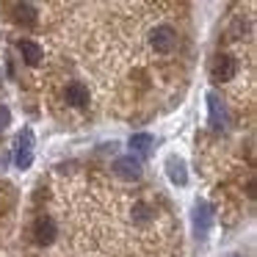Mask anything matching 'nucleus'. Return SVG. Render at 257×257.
Wrapping results in <instances>:
<instances>
[{
    "label": "nucleus",
    "mask_w": 257,
    "mask_h": 257,
    "mask_svg": "<svg viewBox=\"0 0 257 257\" xmlns=\"http://www.w3.org/2000/svg\"><path fill=\"white\" fill-rule=\"evenodd\" d=\"M207 108H210V127L213 130H224L227 127V108L221 105V100H218L216 94H207Z\"/></svg>",
    "instance_id": "7"
},
{
    "label": "nucleus",
    "mask_w": 257,
    "mask_h": 257,
    "mask_svg": "<svg viewBox=\"0 0 257 257\" xmlns=\"http://www.w3.org/2000/svg\"><path fill=\"white\" fill-rule=\"evenodd\" d=\"M150 45L155 47V53H172L174 45H177V34H174V28H169V25H158L155 31H152L150 36Z\"/></svg>",
    "instance_id": "3"
},
{
    "label": "nucleus",
    "mask_w": 257,
    "mask_h": 257,
    "mask_svg": "<svg viewBox=\"0 0 257 257\" xmlns=\"http://www.w3.org/2000/svg\"><path fill=\"white\" fill-rule=\"evenodd\" d=\"M9 124H12V111L6 105H0V130H6Z\"/></svg>",
    "instance_id": "14"
},
{
    "label": "nucleus",
    "mask_w": 257,
    "mask_h": 257,
    "mask_svg": "<svg viewBox=\"0 0 257 257\" xmlns=\"http://www.w3.org/2000/svg\"><path fill=\"white\" fill-rule=\"evenodd\" d=\"M235 75H238V61H235L232 56H218L216 61H213V67H210L213 83H227Z\"/></svg>",
    "instance_id": "2"
},
{
    "label": "nucleus",
    "mask_w": 257,
    "mask_h": 257,
    "mask_svg": "<svg viewBox=\"0 0 257 257\" xmlns=\"http://www.w3.org/2000/svg\"><path fill=\"white\" fill-rule=\"evenodd\" d=\"M14 163L20 169H28L34 163V130L25 127L23 133L17 136V152H14Z\"/></svg>",
    "instance_id": "1"
},
{
    "label": "nucleus",
    "mask_w": 257,
    "mask_h": 257,
    "mask_svg": "<svg viewBox=\"0 0 257 257\" xmlns=\"http://www.w3.org/2000/svg\"><path fill=\"white\" fill-rule=\"evenodd\" d=\"M64 97H67L69 105L83 108L86 102H89V89H86L83 83H69V86H67V91H64Z\"/></svg>",
    "instance_id": "9"
},
{
    "label": "nucleus",
    "mask_w": 257,
    "mask_h": 257,
    "mask_svg": "<svg viewBox=\"0 0 257 257\" xmlns=\"http://www.w3.org/2000/svg\"><path fill=\"white\" fill-rule=\"evenodd\" d=\"M113 169H116V174H119V177H124V180H139L141 177V161H139V158H133V155L116 158Z\"/></svg>",
    "instance_id": "6"
},
{
    "label": "nucleus",
    "mask_w": 257,
    "mask_h": 257,
    "mask_svg": "<svg viewBox=\"0 0 257 257\" xmlns=\"http://www.w3.org/2000/svg\"><path fill=\"white\" fill-rule=\"evenodd\" d=\"M20 53H23V58H25L28 67H39V64H42V47L36 45V42L23 39V42H20Z\"/></svg>",
    "instance_id": "10"
},
{
    "label": "nucleus",
    "mask_w": 257,
    "mask_h": 257,
    "mask_svg": "<svg viewBox=\"0 0 257 257\" xmlns=\"http://www.w3.org/2000/svg\"><path fill=\"white\" fill-rule=\"evenodd\" d=\"M56 235H58V229H56V221H53L50 216H39V218H36V224H34L36 243H39V246H50L53 240H56Z\"/></svg>",
    "instance_id": "4"
},
{
    "label": "nucleus",
    "mask_w": 257,
    "mask_h": 257,
    "mask_svg": "<svg viewBox=\"0 0 257 257\" xmlns=\"http://www.w3.org/2000/svg\"><path fill=\"white\" fill-rule=\"evenodd\" d=\"M14 20L23 25H34L36 23V9L31 6V3H17L14 6Z\"/></svg>",
    "instance_id": "12"
},
{
    "label": "nucleus",
    "mask_w": 257,
    "mask_h": 257,
    "mask_svg": "<svg viewBox=\"0 0 257 257\" xmlns=\"http://www.w3.org/2000/svg\"><path fill=\"white\" fill-rule=\"evenodd\" d=\"M213 224V207L207 202H196L194 207V229H196V238H205L207 229Z\"/></svg>",
    "instance_id": "5"
},
{
    "label": "nucleus",
    "mask_w": 257,
    "mask_h": 257,
    "mask_svg": "<svg viewBox=\"0 0 257 257\" xmlns=\"http://www.w3.org/2000/svg\"><path fill=\"white\" fill-rule=\"evenodd\" d=\"M152 218V210L144 205V202H139V205H133V221L136 224H147Z\"/></svg>",
    "instance_id": "13"
},
{
    "label": "nucleus",
    "mask_w": 257,
    "mask_h": 257,
    "mask_svg": "<svg viewBox=\"0 0 257 257\" xmlns=\"http://www.w3.org/2000/svg\"><path fill=\"white\" fill-rule=\"evenodd\" d=\"M166 174L174 185H185L188 183V172H185V161L177 155H169L166 158Z\"/></svg>",
    "instance_id": "8"
},
{
    "label": "nucleus",
    "mask_w": 257,
    "mask_h": 257,
    "mask_svg": "<svg viewBox=\"0 0 257 257\" xmlns=\"http://www.w3.org/2000/svg\"><path fill=\"white\" fill-rule=\"evenodd\" d=\"M152 144H155V139H152L150 133H136V136H130V147H133V152H139V155H150V152H152Z\"/></svg>",
    "instance_id": "11"
}]
</instances>
